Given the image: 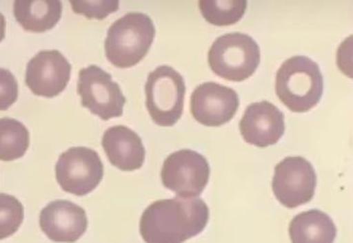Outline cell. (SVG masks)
<instances>
[{
    "label": "cell",
    "instance_id": "cell-1",
    "mask_svg": "<svg viewBox=\"0 0 353 243\" xmlns=\"http://www.w3.org/2000/svg\"><path fill=\"white\" fill-rule=\"evenodd\" d=\"M210 209L200 198L176 197L149 205L139 230L146 243H183L205 230Z\"/></svg>",
    "mask_w": 353,
    "mask_h": 243
},
{
    "label": "cell",
    "instance_id": "cell-2",
    "mask_svg": "<svg viewBox=\"0 0 353 243\" xmlns=\"http://www.w3.org/2000/svg\"><path fill=\"white\" fill-rule=\"evenodd\" d=\"M276 93L292 112L305 113L312 109L323 94V76L319 65L307 56L288 59L277 70Z\"/></svg>",
    "mask_w": 353,
    "mask_h": 243
},
{
    "label": "cell",
    "instance_id": "cell-3",
    "mask_svg": "<svg viewBox=\"0 0 353 243\" xmlns=\"http://www.w3.org/2000/svg\"><path fill=\"white\" fill-rule=\"evenodd\" d=\"M155 34V25L148 15L128 13L108 28L104 43L106 58L116 67H134L148 53Z\"/></svg>",
    "mask_w": 353,
    "mask_h": 243
},
{
    "label": "cell",
    "instance_id": "cell-4",
    "mask_svg": "<svg viewBox=\"0 0 353 243\" xmlns=\"http://www.w3.org/2000/svg\"><path fill=\"white\" fill-rule=\"evenodd\" d=\"M210 70L232 82L252 76L260 63V49L250 35L233 32L218 37L208 54Z\"/></svg>",
    "mask_w": 353,
    "mask_h": 243
},
{
    "label": "cell",
    "instance_id": "cell-5",
    "mask_svg": "<svg viewBox=\"0 0 353 243\" xmlns=\"http://www.w3.org/2000/svg\"><path fill=\"white\" fill-rule=\"evenodd\" d=\"M186 86L183 77L169 65H161L149 73L145 84L146 107L158 126L172 127L184 108Z\"/></svg>",
    "mask_w": 353,
    "mask_h": 243
},
{
    "label": "cell",
    "instance_id": "cell-6",
    "mask_svg": "<svg viewBox=\"0 0 353 243\" xmlns=\"http://www.w3.org/2000/svg\"><path fill=\"white\" fill-rule=\"evenodd\" d=\"M210 176L207 159L188 149L176 151L170 155L161 171L163 186L184 199L198 198L207 187Z\"/></svg>",
    "mask_w": 353,
    "mask_h": 243
},
{
    "label": "cell",
    "instance_id": "cell-7",
    "mask_svg": "<svg viewBox=\"0 0 353 243\" xmlns=\"http://www.w3.org/2000/svg\"><path fill=\"white\" fill-rule=\"evenodd\" d=\"M77 93L81 96L82 105L101 120L122 116L125 96L119 85L101 67L92 65L80 70Z\"/></svg>",
    "mask_w": 353,
    "mask_h": 243
},
{
    "label": "cell",
    "instance_id": "cell-8",
    "mask_svg": "<svg viewBox=\"0 0 353 243\" xmlns=\"http://www.w3.org/2000/svg\"><path fill=\"white\" fill-rule=\"evenodd\" d=\"M103 177V162L90 148H70L60 156L56 165V178L61 189L78 197L92 192Z\"/></svg>",
    "mask_w": 353,
    "mask_h": 243
},
{
    "label": "cell",
    "instance_id": "cell-9",
    "mask_svg": "<svg viewBox=\"0 0 353 243\" xmlns=\"http://www.w3.org/2000/svg\"><path fill=\"white\" fill-rule=\"evenodd\" d=\"M317 177L312 164L302 157H288L274 167L272 191L288 209H295L314 198Z\"/></svg>",
    "mask_w": 353,
    "mask_h": 243
},
{
    "label": "cell",
    "instance_id": "cell-10",
    "mask_svg": "<svg viewBox=\"0 0 353 243\" xmlns=\"http://www.w3.org/2000/svg\"><path fill=\"white\" fill-rule=\"evenodd\" d=\"M239 106L236 92L214 82L199 85L191 96L192 115L205 127H220L231 121Z\"/></svg>",
    "mask_w": 353,
    "mask_h": 243
},
{
    "label": "cell",
    "instance_id": "cell-11",
    "mask_svg": "<svg viewBox=\"0 0 353 243\" xmlns=\"http://www.w3.org/2000/svg\"><path fill=\"white\" fill-rule=\"evenodd\" d=\"M70 74V61L61 52L44 50L28 61L26 84L35 96L52 98L65 91Z\"/></svg>",
    "mask_w": 353,
    "mask_h": 243
},
{
    "label": "cell",
    "instance_id": "cell-12",
    "mask_svg": "<svg viewBox=\"0 0 353 243\" xmlns=\"http://www.w3.org/2000/svg\"><path fill=\"white\" fill-rule=\"evenodd\" d=\"M39 225L53 242L73 243L86 232L88 218L82 207L70 200H58L40 212Z\"/></svg>",
    "mask_w": 353,
    "mask_h": 243
},
{
    "label": "cell",
    "instance_id": "cell-13",
    "mask_svg": "<svg viewBox=\"0 0 353 243\" xmlns=\"http://www.w3.org/2000/svg\"><path fill=\"white\" fill-rule=\"evenodd\" d=\"M284 115L270 101L252 103L239 122V131L246 142L265 148L274 145L283 136Z\"/></svg>",
    "mask_w": 353,
    "mask_h": 243
},
{
    "label": "cell",
    "instance_id": "cell-14",
    "mask_svg": "<svg viewBox=\"0 0 353 243\" xmlns=\"http://www.w3.org/2000/svg\"><path fill=\"white\" fill-rule=\"evenodd\" d=\"M101 144L109 162L120 171H137L143 165L145 149L141 138L128 127H109L104 131Z\"/></svg>",
    "mask_w": 353,
    "mask_h": 243
},
{
    "label": "cell",
    "instance_id": "cell-15",
    "mask_svg": "<svg viewBox=\"0 0 353 243\" xmlns=\"http://www.w3.org/2000/svg\"><path fill=\"white\" fill-rule=\"evenodd\" d=\"M13 7L17 22L23 30L37 34L52 30L63 13V4L57 0H17Z\"/></svg>",
    "mask_w": 353,
    "mask_h": 243
},
{
    "label": "cell",
    "instance_id": "cell-16",
    "mask_svg": "<svg viewBox=\"0 0 353 243\" xmlns=\"http://www.w3.org/2000/svg\"><path fill=\"white\" fill-rule=\"evenodd\" d=\"M289 235L292 243H334L337 229L326 213L312 209L294 217Z\"/></svg>",
    "mask_w": 353,
    "mask_h": 243
},
{
    "label": "cell",
    "instance_id": "cell-17",
    "mask_svg": "<svg viewBox=\"0 0 353 243\" xmlns=\"http://www.w3.org/2000/svg\"><path fill=\"white\" fill-rule=\"evenodd\" d=\"M30 146V133L22 123L12 118L0 119V160L11 162L22 158Z\"/></svg>",
    "mask_w": 353,
    "mask_h": 243
},
{
    "label": "cell",
    "instance_id": "cell-18",
    "mask_svg": "<svg viewBox=\"0 0 353 243\" xmlns=\"http://www.w3.org/2000/svg\"><path fill=\"white\" fill-rule=\"evenodd\" d=\"M203 17L217 27L234 25L245 15L248 1H203L199 2Z\"/></svg>",
    "mask_w": 353,
    "mask_h": 243
},
{
    "label": "cell",
    "instance_id": "cell-19",
    "mask_svg": "<svg viewBox=\"0 0 353 243\" xmlns=\"http://www.w3.org/2000/svg\"><path fill=\"white\" fill-rule=\"evenodd\" d=\"M25 210L13 196L0 193V240L17 233L22 225Z\"/></svg>",
    "mask_w": 353,
    "mask_h": 243
},
{
    "label": "cell",
    "instance_id": "cell-20",
    "mask_svg": "<svg viewBox=\"0 0 353 243\" xmlns=\"http://www.w3.org/2000/svg\"><path fill=\"white\" fill-rule=\"evenodd\" d=\"M71 8L77 14H81L85 17L103 20L109 14L115 13L119 9V1H70Z\"/></svg>",
    "mask_w": 353,
    "mask_h": 243
},
{
    "label": "cell",
    "instance_id": "cell-21",
    "mask_svg": "<svg viewBox=\"0 0 353 243\" xmlns=\"http://www.w3.org/2000/svg\"><path fill=\"white\" fill-rule=\"evenodd\" d=\"M19 86L9 70L0 68V111H6L18 100Z\"/></svg>",
    "mask_w": 353,
    "mask_h": 243
},
{
    "label": "cell",
    "instance_id": "cell-22",
    "mask_svg": "<svg viewBox=\"0 0 353 243\" xmlns=\"http://www.w3.org/2000/svg\"><path fill=\"white\" fill-rule=\"evenodd\" d=\"M6 21L4 16L0 13V42L6 37Z\"/></svg>",
    "mask_w": 353,
    "mask_h": 243
}]
</instances>
